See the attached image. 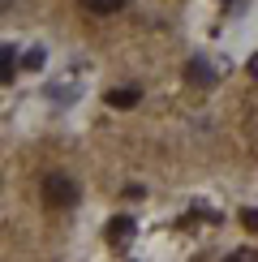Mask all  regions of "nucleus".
<instances>
[{
    "instance_id": "obj_1",
    "label": "nucleus",
    "mask_w": 258,
    "mask_h": 262,
    "mask_svg": "<svg viewBox=\"0 0 258 262\" xmlns=\"http://www.w3.org/2000/svg\"><path fill=\"white\" fill-rule=\"evenodd\" d=\"M78 198H82V189H78V181H73L69 172H48V177H43V202H48V206L73 211Z\"/></svg>"
},
{
    "instance_id": "obj_2",
    "label": "nucleus",
    "mask_w": 258,
    "mask_h": 262,
    "mask_svg": "<svg viewBox=\"0 0 258 262\" xmlns=\"http://www.w3.org/2000/svg\"><path fill=\"white\" fill-rule=\"evenodd\" d=\"M134 232H138L134 215H116V220H107V245L125 249V245H129V236H134Z\"/></svg>"
},
{
    "instance_id": "obj_3",
    "label": "nucleus",
    "mask_w": 258,
    "mask_h": 262,
    "mask_svg": "<svg viewBox=\"0 0 258 262\" xmlns=\"http://www.w3.org/2000/svg\"><path fill=\"white\" fill-rule=\"evenodd\" d=\"M138 99H142L138 86H116V91H107V107H116V112H121V107H134Z\"/></svg>"
},
{
    "instance_id": "obj_4",
    "label": "nucleus",
    "mask_w": 258,
    "mask_h": 262,
    "mask_svg": "<svg viewBox=\"0 0 258 262\" xmlns=\"http://www.w3.org/2000/svg\"><path fill=\"white\" fill-rule=\"evenodd\" d=\"M185 78L198 82V86H215V69H211L207 60H189V64H185Z\"/></svg>"
},
{
    "instance_id": "obj_5",
    "label": "nucleus",
    "mask_w": 258,
    "mask_h": 262,
    "mask_svg": "<svg viewBox=\"0 0 258 262\" xmlns=\"http://www.w3.org/2000/svg\"><path fill=\"white\" fill-rule=\"evenodd\" d=\"M82 5L91 9V13H121L125 0H82Z\"/></svg>"
},
{
    "instance_id": "obj_6",
    "label": "nucleus",
    "mask_w": 258,
    "mask_h": 262,
    "mask_svg": "<svg viewBox=\"0 0 258 262\" xmlns=\"http://www.w3.org/2000/svg\"><path fill=\"white\" fill-rule=\"evenodd\" d=\"M9 78H13V48L5 43L0 48V82H9Z\"/></svg>"
},
{
    "instance_id": "obj_7",
    "label": "nucleus",
    "mask_w": 258,
    "mask_h": 262,
    "mask_svg": "<svg viewBox=\"0 0 258 262\" xmlns=\"http://www.w3.org/2000/svg\"><path fill=\"white\" fill-rule=\"evenodd\" d=\"M22 69H30V73H35V69H43V48H30L26 56H22Z\"/></svg>"
},
{
    "instance_id": "obj_8",
    "label": "nucleus",
    "mask_w": 258,
    "mask_h": 262,
    "mask_svg": "<svg viewBox=\"0 0 258 262\" xmlns=\"http://www.w3.org/2000/svg\"><path fill=\"white\" fill-rule=\"evenodd\" d=\"M241 224H245V232H258V211H254V206L241 211Z\"/></svg>"
},
{
    "instance_id": "obj_9",
    "label": "nucleus",
    "mask_w": 258,
    "mask_h": 262,
    "mask_svg": "<svg viewBox=\"0 0 258 262\" xmlns=\"http://www.w3.org/2000/svg\"><path fill=\"white\" fill-rule=\"evenodd\" d=\"M9 5H13V0H0V13H5V9H9Z\"/></svg>"
}]
</instances>
